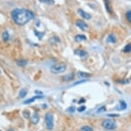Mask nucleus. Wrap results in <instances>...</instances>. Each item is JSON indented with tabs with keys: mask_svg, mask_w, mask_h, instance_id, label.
<instances>
[{
	"mask_svg": "<svg viewBox=\"0 0 131 131\" xmlns=\"http://www.w3.org/2000/svg\"><path fill=\"white\" fill-rule=\"evenodd\" d=\"M39 1L42 3H44V4H46L52 5L54 4V0H39Z\"/></svg>",
	"mask_w": 131,
	"mask_h": 131,
	"instance_id": "nucleus-19",
	"label": "nucleus"
},
{
	"mask_svg": "<svg viewBox=\"0 0 131 131\" xmlns=\"http://www.w3.org/2000/svg\"><path fill=\"white\" fill-rule=\"evenodd\" d=\"M119 110H124V109H126L127 107V105L126 103L125 102H124V101H120L119 102Z\"/></svg>",
	"mask_w": 131,
	"mask_h": 131,
	"instance_id": "nucleus-17",
	"label": "nucleus"
},
{
	"mask_svg": "<svg viewBox=\"0 0 131 131\" xmlns=\"http://www.w3.org/2000/svg\"><path fill=\"white\" fill-rule=\"evenodd\" d=\"M105 111H106V110H105V107L102 106V107H101V108H99V109H98V113H102V112H104Z\"/></svg>",
	"mask_w": 131,
	"mask_h": 131,
	"instance_id": "nucleus-26",
	"label": "nucleus"
},
{
	"mask_svg": "<svg viewBox=\"0 0 131 131\" xmlns=\"http://www.w3.org/2000/svg\"><path fill=\"white\" fill-rule=\"evenodd\" d=\"M124 51L125 52H131V44H128L127 45L125 46V47H124Z\"/></svg>",
	"mask_w": 131,
	"mask_h": 131,
	"instance_id": "nucleus-21",
	"label": "nucleus"
},
{
	"mask_svg": "<svg viewBox=\"0 0 131 131\" xmlns=\"http://www.w3.org/2000/svg\"><path fill=\"white\" fill-rule=\"evenodd\" d=\"M126 18L129 22L131 23V10L128 11L126 13Z\"/></svg>",
	"mask_w": 131,
	"mask_h": 131,
	"instance_id": "nucleus-23",
	"label": "nucleus"
},
{
	"mask_svg": "<svg viewBox=\"0 0 131 131\" xmlns=\"http://www.w3.org/2000/svg\"><path fill=\"white\" fill-rule=\"evenodd\" d=\"M45 121L47 129L52 131L54 128V117L52 113H47L45 115Z\"/></svg>",
	"mask_w": 131,
	"mask_h": 131,
	"instance_id": "nucleus-3",
	"label": "nucleus"
},
{
	"mask_svg": "<svg viewBox=\"0 0 131 131\" xmlns=\"http://www.w3.org/2000/svg\"><path fill=\"white\" fill-rule=\"evenodd\" d=\"M73 78V75L72 73V74H68L65 76H63V80H67V81H69V80H72Z\"/></svg>",
	"mask_w": 131,
	"mask_h": 131,
	"instance_id": "nucleus-18",
	"label": "nucleus"
},
{
	"mask_svg": "<svg viewBox=\"0 0 131 131\" xmlns=\"http://www.w3.org/2000/svg\"><path fill=\"white\" fill-rule=\"evenodd\" d=\"M102 125L104 128L107 130H113L117 126L116 123L111 119H105L102 122Z\"/></svg>",
	"mask_w": 131,
	"mask_h": 131,
	"instance_id": "nucleus-4",
	"label": "nucleus"
},
{
	"mask_svg": "<svg viewBox=\"0 0 131 131\" xmlns=\"http://www.w3.org/2000/svg\"><path fill=\"white\" fill-rule=\"evenodd\" d=\"M107 116H109V117H118L119 115H117V114H109V115H107Z\"/></svg>",
	"mask_w": 131,
	"mask_h": 131,
	"instance_id": "nucleus-27",
	"label": "nucleus"
},
{
	"mask_svg": "<svg viewBox=\"0 0 131 131\" xmlns=\"http://www.w3.org/2000/svg\"><path fill=\"white\" fill-rule=\"evenodd\" d=\"M85 109H86V107H85V106H82L79 107V108L78 109V112H83V111H85Z\"/></svg>",
	"mask_w": 131,
	"mask_h": 131,
	"instance_id": "nucleus-25",
	"label": "nucleus"
},
{
	"mask_svg": "<svg viewBox=\"0 0 131 131\" xmlns=\"http://www.w3.org/2000/svg\"><path fill=\"white\" fill-rule=\"evenodd\" d=\"M78 76L79 78H88L91 76L90 73H88L86 72H79L78 73Z\"/></svg>",
	"mask_w": 131,
	"mask_h": 131,
	"instance_id": "nucleus-10",
	"label": "nucleus"
},
{
	"mask_svg": "<svg viewBox=\"0 0 131 131\" xmlns=\"http://www.w3.org/2000/svg\"><path fill=\"white\" fill-rule=\"evenodd\" d=\"M8 131H13V130H9Z\"/></svg>",
	"mask_w": 131,
	"mask_h": 131,
	"instance_id": "nucleus-28",
	"label": "nucleus"
},
{
	"mask_svg": "<svg viewBox=\"0 0 131 131\" xmlns=\"http://www.w3.org/2000/svg\"><path fill=\"white\" fill-rule=\"evenodd\" d=\"M39 113L37 112H34L32 115V118H31V122L33 124H37L39 122Z\"/></svg>",
	"mask_w": 131,
	"mask_h": 131,
	"instance_id": "nucleus-6",
	"label": "nucleus"
},
{
	"mask_svg": "<svg viewBox=\"0 0 131 131\" xmlns=\"http://www.w3.org/2000/svg\"><path fill=\"white\" fill-rule=\"evenodd\" d=\"M23 115L24 116V118H26V119H28L30 118V113L28 110H26L23 112Z\"/></svg>",
	"mask_w": 131,
	"mask_h": 131,
	"instance_id": "nucleus-20",
	"label": "nucleus"
},
{
	"mask_svg": "<svg viewBox=\"0 0 131 131\" xmlns=\"http://www.w3.org/2000/svg\"><path fill=\"white\" fill-rule=\"evenodd\" d=\"M76 25V26H78L80 30H83V31H86V30H87V28H88V26H87L86 23L84 22V21H82V20H78V21H77Z\"/></svg>",
	"mask_w": 131,
	"mask_h": 131,
	"instance_id": "nucleus-5",
	"label": "nucleus"
},
{
	"mask_svg": "<svg viewBox=\"0 0 131 131\" xmlns=\"http://www.w3.org/2000/svg\"><path fill=\"white\" fill-rule=\"evenodd\" d=\"M75 54L78 55V56H80V57H84L86 55V52L85 51L82 50H76L74 52Z\"/></svg>",
	"mask_w": 131,
	"mask_h": 131,
	"instance_id": "nucleus-12",
	"label": "nucleus"
},
{
	"mask_svg": "<svg viewBox=\"0 0 131 131\" xmlns=\"http://www.w3.org/2000/svg\"><path fill=\"white\" fill-rule=\"evenodd\" d=\"M27 62L26 60H19L17 62V64L19 67H25L27 65Z\"/></svg>",
	"mask_w": 131,
	"mask_h": 131,
	"instance_id": "nucleus-15",
	"label": "nucleus"
},
{
	"mask_svg": "<svg viewBox=\"0 0 131 131\" xmlns=\"http://www.w3.org/2000/svg\"><path fill=\"white\" fill-rule=\"evenodd\" d=\"M81 130L82 131H93V130L88 126H85L82 127Z\"/></svg>",
	"mask_w": 131,
	"mask_h": 131,
	"instance_id": "nucleus-22",
	"label": "nucleus"
},
{
	"mask_svg": "<svg viewBox=\"0 0 131 131\" xmlns=\"http://www.w3.org/2000/svg\"><path fill=\"white\" fill-rule=\"evenodd\" d=\"M104 4H105V7H106V9L107 10V12L111 13V8L109 0H104Z\"/></svg>",
	"mask_w": 131,
	"mask_h": 131,
	"instance_id": "nucleus-14",
	"label": "nucleus"
},
{
	"mask_svg": "<svg viewBox=\"0 0 131 131\" xmlns=\"http://www.w3.org/2000/svg\"><path fill=\"white\" fill-rule=\"evenodd\" d=\"M11 17L14 23L19 26H23L34 17V14L28 10L17 8L11 12Z\"/></svg>",
	"mask_w": 131,
	"mask_h": 131,
	"instance_id": "nucleus-1",
	"label": "nucleus"
},
{
	"mask_svg": "<svg viewBox=\"0 0 131 131\" xmlns=\"http://www.w3.org/2000/svg\"><path fill=\"white\" fill-rule=\"evenodd\" d=\"M86 39V37L83 34H78L75 36V41L76 42H81V41H85Z\"/></svg>",
	"mask_w": 131,
	"mask_h": 131,
	"instance_id": "nucleus-11",
	"label": "nucleus"
},
{
	"mask_svg": "<svg viewBox=\"0 0 131 131\" xmlns=\"http://www.w3.org/2000/svg\"><path fill=\"white\" fill-rule=\"evenodd\" d=\"M43 96H41V95H36V96H34L32 98H30V99H27L24 102V104H30V103H32L33 102H34V100L36 99H41L43 98Z\"/></svg>",
	"mask_w": 131,
	"mask_h": 131,
	"instance_id": "nucleus-8",
	"label": "nucleus"
},
{
	"mask_svg": "<svg viewBox=\"0 0 131 131\" xmlns=\"http://www.w3.org/2000/svg\"><path fill=\"white\" fill-rule=\"evenodd\" d=\"M27 95V91L25 89H23L21 90L19 92V97L21 98H23L26 97V95Z\"/></svg>",
	"mask_w": 131,
	"mask_h": 131,
	"instance_id": "nucleus-16",
	"label": "nucleus"
},
{
	"mask_svg": "<svg viewBox=\"0 0 131 131\" xmlns=\"http://www.w3.org/2000/svg\"><path fill=\"white\" fill-rule=\"evenodd\" d=\"M2 39L5 42H6V41H8L9 40V34H8V32H7V31H4V32H3V34H2Z\"/></svg>",
	"mask_w": 131,
	"mask_h": 131,
	"instance_id": "nucleus-13",
	"label": "nucleus"
},
{
	"mask_svg": "<svg viewBox=\"0 0 131 131\" xmlns=\"http://www.w3.org/2000/svg\"><path fill=\"white\" fill-rule=\"evenodd\" d=\"M106 42L107 43H115L116 42V37H115V36L114 34H111L107 37Z\"/></svg>",
	"mask_w": 131,
	"mask_h": 131,
	"instance_id": "nucleus-9",
	"label": "nucleus"
},
{
	"mask_svg": "<svg viewBox=\"0 0 131 131\" xmlns=\"http://www.w3.org/2000/svg\"><path fill=\"white\" fill-rule=\"evenodd\" d=\"M78 14L81 16L82 18L85 19H90L91 18L90 14H88L87 13H86V12H85L83 10L79 9L78 10Z\"/></svg>",
	"mask_w": 131,
	"mask_h": 131,
	"instance_id": "nucleus-7",
	"label": "nucleus"
},
{
	"mask_svg": "<svg viewBox=\"0 0 131 131\" xmlns=\"http://www.w3.org/2000/svg\"><path fill=\"white\" fill-rule=\"evenodd\" d=\"M67 112H69V113H73V112H75L76 109H75L74 106H71V107H69V109H67Z\"/></svg>",
	"mask_w": 131,
	"mask_h": 131,
	"instance_id": "nucleus-24",
	"label": "nucleus"
},
{
	"mask_svg": "<svg viewBox=\"0 0 131 131\" xmlns=\"http://www.w3.org/2000/svg\"><path fill=\"white\" fill-rule=\"evenodd\" d=\"M67 69V65L66 64L63 63H59L52 65L50 69L51 72L53 73H63Z\"/></svg>",
	"mask_w": 131,
	"mask_h": 131,
	"instance_id": "nucleus-2",
	"label": "nucleus"
}]
</instances>
